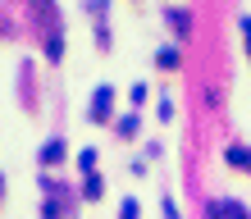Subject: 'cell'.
<instances>
[{
  "label": "cell",
  "mask_w": 251,
  "mask_h": 219,
  "mask_svg": "<svg viewBox=\"0 0 251 219\" xmlns=\"http://www.w3.org/2000/svg\"><path fill=\"white\" fill-rule=\"evenodd\" d=\"M247 50H251V23H247Z\"/></svg>",
  "instance_id": "4"
},
{
  "label": "cell",
  "mask_w": 251,
  "mask_h": 219,
  "mask_svg": "<svg viewBox=\"0 0 251 219\" xmlns=\"http://www.w3.org/2000/svg\"><path fill=\"white\" fill-rule=\"evenodd\" d=\"M60 155H64V146H60V142H50L46 151H41V160H46V165H55V160H60Z\"/></svg>",
  "instance_id": "2"
},
{
  "label": "cell",
  "mask_w": 251,
  "mask_h": 219,
  "mask_svg": "<svg viewBox=\"0 0 251 219\" xmlns=\"http://www.w3.org/2000/svg\"><path fill=\"white\" fill-rule=\"evenodd\" d=\"M119 219H137V201H124V215Z\"/></svg>",
  "instance_id": "3"
},
{
  "label": "cell",
  "mask_w": 251,
  "mask_h": 219,
  "mask_svg": "<svg viewBox=\"0 0 251 219\" xmlns=\"http://www.w3.org/2000/svg\"><path fill=\"white\" fill-rule=\"evenodd\" d=\"M110 110H114V87H96V100H92V119H96V123H105V119H110Z\"/></svg>",
  "instance_id": "1"
}]
</instances>
